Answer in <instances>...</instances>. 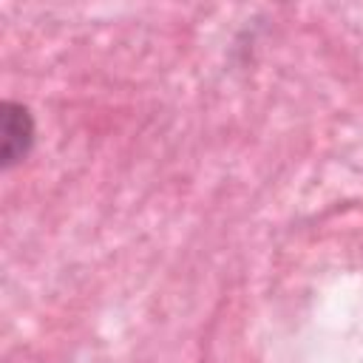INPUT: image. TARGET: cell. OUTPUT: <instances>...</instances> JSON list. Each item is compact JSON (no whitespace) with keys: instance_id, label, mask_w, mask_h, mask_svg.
<instances>
[{"instance_id":"cell-1","label":"cell","mask_w":363,"mask_h":363,"mask_svg":"<svg viewBox=\"0 0 363 363\" xmlns=\"http://www.w3.org/2000/svg\"><path fill=\"white\" fill-rule=\"evenodd\" d=\"M34 147V116L23 102H0V164L11 170Z\"/></svg>"}]
</instances>
